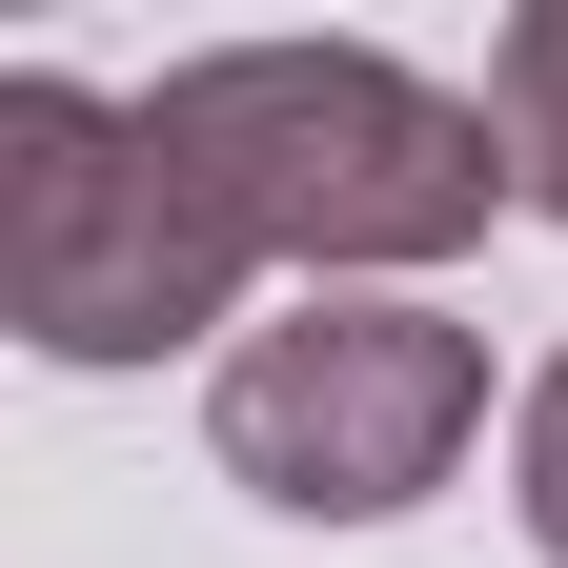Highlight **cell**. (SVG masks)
Instances as JSON below:
<instances>
[{
    "label": "cell",
    "mask_w": 568,
    "mask_h": 568,
    "mask_svg": "<svg viewBox=\"0 0 568 568\" xmlns=\"http://www.w3.org/2000/svg\"><path fill=\"white\" fill-rule=\"evenodd\" d=\"M508 487H528V548L568 568V345L528 366V426H508Z\"/></svg>",
    "instance_id": "obj_5"
},
{
    "label": "cell",
    "mask_w": 568,
    "mask_h": 568,
    "mask_svg": "<svg viewBox=\"0 0 568 568\" xmlns=\"http://www.w3.org/2000/svg\"><path fill=\"white\" fill-rule=\"evenodd\" d=\"M467 426H487V345L447 305H386V284H305V305L244 325L224 386H203L224 487H264V508H305V528L426 508V487L467 467Z\"/></svg>",
    "instance_id": "obj_3"
},
{
    "label": "cell",
    "mask_w": 568,
    "mask_h": 568,
    "mask_svg": "<svg viewBox=\"0 0 568 568\" xmlns=\"http://www.w3.org/2000/svg\"><path fill=\"white\" fill-rule=\"evenodd\" d=\"M142 122H163V163L224 203L244 264H325V284L447 264V244H487V224L528 203L508 122L447 102V82L386 61V41H224V61H163Z\"/></svg>",
    "instance_id": "obj_1"
},
{
    "label": "cell",
    "mask_w": 568,
    "mask_h": 568,
    "mask_svg": "<svg viewBox=\"0 0 568 568\" xmlns=\"http://www.w3.org/2000/svg\"><path fill=\"white\" fill-rule=\"evenodd\" d=\"M224 305H244V244L163 163V122L61 82V61H21L0 82V325L41 366H163Z\"/></svg>",
    "instance_id": "obj_2"
},
{
    "label": "cell",
    "mask_w": 568,
    "mask_h": 568,
    "mask_svg": "<svg viewBox=\"0 0 568 568\" xmlns=\"http://www.w3.org/2000/svg\"><path fill=\"white\" fill-rule=\"evenodd\" d=\"M487 122H508V163H528V203L568 224V0H528V21L487 41Z\"/></svg>",
    "instance_id": "obj_4"
}]
</instances>
